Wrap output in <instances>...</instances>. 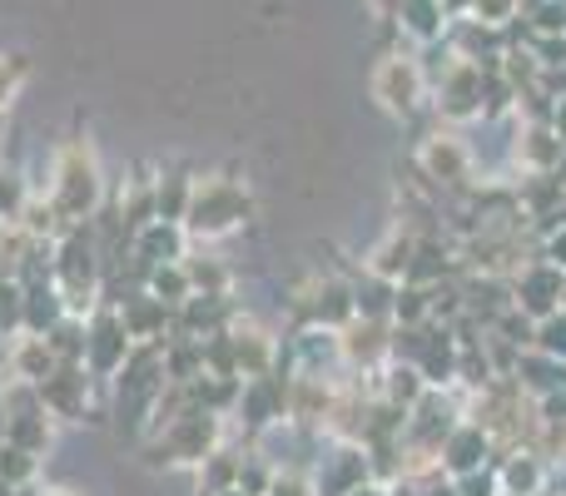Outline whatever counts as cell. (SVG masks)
Returning a JSON list of instances; mask_svg holds the SVG:
<instances>
[{
  "label": "cell",
  "instance_id": "obj_15",
  "mask_svg": "<svg viewBox=\"0 0 566 496\" xmlns=\"http://www.w3.org/2000/svg\"><path fill=\"white\" fill-rule=\"evenodd\" d=\"M562 283H566V268L557 263H532V268H522L517 278V308L527 313V318H547V313L562 308Z\"/></svg>",
  "mask_w": 566,
  "mask_h": 496
},
{
  "label": "cell",
  "instance_id": "obj_13",
  "mask_svg": "<svg viewBox=\"0 0 566 496\" xmlns=\"http://www.w3.org/2000/svg\"><path fill=\"white\" fill-rule=\"evenodd\" d=\"M229 348H234V372L239 382H254V378H269L279 362V342L274 333L264 328L259 318H249V313H239L234 323H229Z\"/></svg>",
  "mask_w": 566,
  "mask_h": 496
},
{
  "label": "cell",
  "instance_id": "obj_35",
  "mask_svg": "<svg viewBox=\"0 0 566 496\" xmlns=\"http://www.w3.org/2000/svg\"><path fill=\"white\" fill-rule=\"evenodd\" d=\"M452 487H458V496H502V487H497V467L492 472H468V477H458L452 482Z\"/></svg>",
  "mask_w": 566,
  "mask_h": 496
},
{
  "label": "cell",
  "instance_id": "obj_31",
  "mask_svg": "<svg viewBox=\"0 0 566 496\" xmlns=\"http://www.w3.org/2000/svg\"><path fill=\"white\" fill-rule=\"evenodd\" d=\"M532 348L547 352V358H557V362H566V313L562 308L547 313V318L532 328Z\"/></svg>",
  "mask_w": 566,
  "mask_h": 496
},
{
  "label": "cell",
  "instance_id": "obj_29",
  "mask_svg": "<svg viewBox=\"0 0 566 496\" xmlns=\"http://www.w3.org/2000/svg\"><path fill=\"white\" fill-rule=\"evenodd\" d=\"M35 472H40V457H30L15 442H0V482L25 492V487H35Z\"/></svg>",
  "mask_w": 566,
  "mask_h": 496
},
{
  "label": "cell",
  "instance_id": "obj_40",
  "mask_svg": "<svg viewBox=\"0 0 566 496\" xmlns=\"http://www.w3.org/2000/svg\"><path fill=\"white\" fill-rule=\"evenodd\" d=\"M35 496H80V492H70V487H50V492H35Z\"/></svg>",
  "mask_w": 566,
  "mask_h": 496
},
{
  "label": "cell",
  "instance_id": "obj_20",
  "mask_svg": "<svg viewBox=\"0 0 566 496\" xmlns=\"http://www.w3.org/2000/svg\"><path fill=\"white\" fill-rule=\"evenodd\" d=\"M562 155H566V145L552 135L547 119H527V125H522V135H517V165L527 169V175H552V169L562 165Z\"/></svg>",
  "mask_w": 566,
  "mask_h": 496
},
{
  "label": "cell",
  "instance_id": "obj_23",
  "mask_svg": "<svg viewBox=\"0 0 566 496\" xmlns=\"http://www.w3.org/2000/svg\"><path fill=\"white\" fill-rule=\"evenodd\" d=\"M244 462H249V452H239V447H219L214 457L199 467V496H214V492H229V487H239V477H244Z\"/></svg>",
  "mask_w": 566,
  "mask_h": 496
},
{
  "label": "cell",
  "instance_id": "obj_38",
  "mask_svg": "<svg viewBox=\"0 0 566 496\" xmlns=\"http://www.w3.org/2000/svg\"><path fill=\"white\" fill-rule=\"evenodd\" d=\"M348 496H392L388 487H378V482H363V487H353Z\"/></svg>",
  "mask_w": 566,
  "mask_h": 496
},
{
  "label": "cell",
  "instance_id": "obj_34",
  "mask_svg": "<svg viewBox=\"0 0 566 496\" xmlns=\"http://www.w3.org/2000/svg\"><path fill=\"white\" fill-rule=\"evenodd\" d=\"M269 496H318V487H313V477L303 467H274Z\"/></svg>",
  "mask_w": 566,
  "mask_h": 496
},
{
  "label": "cell",
  "instance_id": "obj_7",
  "mask_svg": "<svg viewBox=\"0 0 566 496\" xmlns=\"http://www.w3.org/2000/svg\"><path fill=\"white\" fill-rule=\"evenodd\" d=\"M308 328H323V333H343L353 318H358V298L343 278H313L298 288V303H293Z\"/></svg>",
  "mask_w": 566,
  "mask_h": 496
},
{
  "label": "cell",
  "instance_id": "obj_37",
  "mask_svg": "<svg viewBox=\"0 0 566 496\" xmlns=\"http://www.w3.org/2000/svg\"><path fill=\"white\" fill-rule=\"evenodd\" d=\"M398 6H402V0H368V10L378 20H398Z\"/></svg>",
  "mask_w": 566,
  "mask_h": 496
},
{
  "label": "cell",
  "instance_id": "obj_44",
  "mask_svg": "<svg viewBox=\"0 0 566 496\" xmlns=\"http://www.w3.org/2000/svg\"><path fill=\"white\" fill-rule=\"evenodd\" d=\"M562 442H566V422H562Z\"/></svg>",
  "mask_w": 566,
  "mask_h": 496
},
{
  "label": "cell",
  "instance_id": "obj_2",
  "mask_svg": "<svg viewBox=\"0 0 566 496\" xmlns=\"http://www.w3.org/2000/svg\"><path fill=\"white\" fill-rule=\"evenodd\" d=\"M50 273H55V288L65 298L70 318H90L105 303V253H99L95 219L65 229L50 244Z\"/></svg>",
  "mask_w": 566,
  "mask_h": 496
},
{
  "label": "cell",
  "instance_id": "obj_10",
  "mask_svg": "<svg viewBox=\"0 0 566 496\" xmlns=\"http://www.w3.org/2000/svg\"><path fill=\"white\" fill-rule=\"evenodd\" d=\"M185 253H189V234H185V224H169V219H155V224H145L135 239H129V258H125V268H129V278L145 283L149 273L165 268V263H185Z\"/></svg>",
  "mask_w": 566,
  "mask_h": 496
},
{
  "label": "cell",
  "instance_id": "obj_32",
  "mask_svg": "<svg viewBox=\"0 0 566 496\" xmlns=\"http://www.w3.org/2000/svg\"><path fill=\"white\" fill-rule=\"evenodd\" d=\"M517 15H522V0H472L468 6V20L492 25V30H507Z\"/></svg>",
  "mask_w": 566,
  "mask_h": 496
},
{
  "label": "cell",
  "instance_id": "obj_11",
  "mask_svg": "<svg viewBox=\"0 0 566 496\" xmlns=\"http://www.w3.org/2000/svg\"><path fill=\"white\" fill-rule=\"evenodd\" d=\"M438 95V115L462 125V119H482V105H488V70L472 65V60H458L448 75L432 85Z\"/></svg>",
  "mask_w": 566,
  "mask_h": 496
},
{
  "label": "cell",
  "instance_id": "obj_27",
  "mask_svg": "<svg viewBox=\"0 0 566 496\" xmlns=\"http://www.w3.org/2000/svg\"><path fill=\"white\" fill-rule=\"evenodd\" d=\"M45 342L60 362H85V318H70L65 313V318L45 333Z\"/></svg>",
  "mask_w": 566,
  "mask_h": 496
},
{
  "label": "cell",
  "instance_id": "obj_28",
  "mask_svg": "<svg viewBox=\"0 0 566 496\" xmlns=\"http://www.w3.org/2000/svg\"><path fill=\"white\" fill-rule=\"evenodd\" d=\"M25 333V298H20V283L15 278H0V348Z\"/></svg>",
  "mask_w": 566,
  "mask_h": 496
},
{
  "label": "cell",
  "instance_id": "obj_21",
  "mask_svg": "<svg viewBox=\"0 0 566 496\" xmlns=\"http://www.w3.org/2000/svg\"><path fill=\"white\" fill-rule=\"evenodd\" d=\"M363 482H373L368 477V452L343 442V447L328 457V467L313 477V487H318V496H348L353 487H363Z\"/></svg>",
  "mask_w": 566,
  "mask_h": 496
},
{
  "label": "cell",
  "instance_id": "obj_26",
  "mask_svg": "<svg viewBox=\"0 0 566 496\" xmlns=\"http://www.w3.org/2000/svg\"><path fill=\"white\" fill-rule=\"evenodd\" d=\"M185 273L195 293H229L234 288V273L214 258V253H185Z\"/></svg>",
  "mask_w": 566,
  "mask_h": 496
},
{
  "label": "cell",
  "instance_id": "obj_16",
  "mask_svg": "<svg viewBox=\"0 0 566 496\" xmlns=\"http://www.w3.org/2000/svg\"><path fill=\"white\" fill-rule=\"evenodd\" d=\"M55 368H60V358L50 352L45 333H20V338L6 348V372H10V382H25V388H35V382H45Z\"/></svg>",
  "mask_w": 566,
  "mask_h": 496
},
{
  "label": "cell",
  "instance_id": "obj_22",
  "mask_svg": "<svg viewBox=\"0 0 566 496\" xmlns=\"http://www.w3.org/2000/svg\"><path fill=\"white\" fill-rule=\"evenodd\" d=\"M412 249H418V239L402 234V229H392V234L368 253V273H373V278H382V283H402V278H408Z\"/></svg>",
  "mask_w": 566,
  "mask_h": 496
},
{
  "label": "cell",
  "instance_id": "obj_36",
  "mask_svg": "<svg viewBox=\"0 0 566 496\" xmlns=\"http://www.w3.org/2000/svg\"><path fill=\"white\" fill-rule=\"evenodd\" d=\"M547 125H552V135H557V139H562V145H566V99H557V105H552Z\"/></svg>",
  "mask_w": 566,
  "mask_h": 496
},
{
  "label": "cell",
  "instance_id": "obj_24",
  "mask_svg": "<svg viewBox=\"0 0 566 496\" xmlns=\"http://www.w3.org/2000/svg\"><path fill=\"white\" fill-rule=\"evenodd\" d=\"M189 194H195V175H185V169H175V175L155 179V214L169 219V224H185Z\"/></svg>",
  "mask_w": 566,
  "mask_h": 496
},
{
  "label": "cell",
  "instance_id": "obj_39",
  "mask_svg": "<svg viewBox=\"0 0 566 496\" xmlns=\"http://www.w3.org/2000/svg\"><path fill=\"white\" fill-rule=\"evenodd\" d=\"M0 442H6V388H0Z\"/></svg>",
  "mask_w": 566,
  "mask_h": 496
},
{
  "label": "cell",
  "instance_id": "obj_42",
  "mask_svg": "<svg viewBox=\"0 0 566 496\" xmlns=\"http://www.w3.org/2000/svg\"><path fill=\"white\" fill-rule=\"evenodd\" d=\"M214 496H249V492H239V487H229V492H214Z\"/></svg>",
  "mask_w": 566,
  "mask_h": 496
},
{
  "label": "cell",
  "instance_id": "obj_3",
  "mask_svg": "<svg viewBox=\"0 0 566 496\" xmlns=\"http://www.w3.org/2000/svg\"><path fill=\"white\" fill-rule=\"evenodd\" d=\"M249 214H254V199L234 175H205L195 179V194H189L185 234L199 244H214V239L234 234L239 224H249Z\"/></svg>",
  "mask_w": 566,
  "mask_h": 496
},
{
  "label": "cell",
  "instance_id": "obj_12",
  "mask_svg": "<svg viewBox=\"0 0 566 496\" xmlns=\"http://www.w3.org/2000/svg\"><path fill=\"white\" fill-rule=\"evenodd\" d=\"M338 352H343V368L368 372V378L382 372L392 362V318H353L338 333Z\"/></svg>",
  "mask_w": 566,
  "mask_h": 496
},
{
  "label": "cell",
  "instance_id": "obj_25",
  "mask_svg": "<svg viewBox=\"0 0 566 496\" xmlns=\"http://www.w3.org/2000/svg\"><path fill=\"white\" fill-rule=\"evenodd\" d=\"M139 288H145L149 298H159V303H165L169 313H175V308H185V303L195 298V288H189V273H185V263H165V268H155L145 283H139Z\"/></svg>",
  "mask_w": 566,
  "mask_h": 496
},
{
  "label": "cell",
  "instance_id": "obj_43",
  "mask_svg": "<svg viewBox=\"0 0 566 496\" xmlns=\"http://www.w3.org/2000/svg\"><path fill=\"white\" fill-rule=\"evenodd\" d=\"M562 313H566V283H562Z\"/></svg>",
  "mask_w": 566,
  "mask_h": 496
},
{
  "label": "cell",
  "instance_id": "obj_41",
  "mask_svg": "<svg viewBox=\"0 0 566 496\" xmlns=\"http://www.w3.org/2000/svg\"><path fill=\"white\" fill-rule=\"evenodd\" d=\"M552 80H557V95H566V70H557V75H552Z\"/></svg>",
  "mask_w": 566,
  "mask_h": 496
},
{
  "label": "cell",
  "instance_id": "obj_6",
  "mask_svg": "<svg viewBox=\"0 0 566 496\" xmlns=\"http://www.w3.org/2000/svg\"><path fill=\"white\" fill-rule=\"evenodd\" d=\"M129 352H135V342H129L115 303H99V308L85 318V372L95 382H115L119 372H125Z\"/></svg>",
  "mask_w": 566,
  "mask_h": 496
},
{
  "label": "cell",
  "instance_id": "obj_1",
  "mask_svg": "<svg viewBox=\"0 0 566 496\" xmlns=\"http://www.w3.org/2000/svg\"><path fill=\"white\" fill-rule=\"evenodd\" d=\"M50 209L60 214V224L75 229L90 224V219L105 209V169H99V155L85 135H70L65 145L50 159Z\"/></svg>",
  "mask_w": 566,
  "mask_h": 496
},
{
  "label": "cell",
  "instance_id": "obj_17",
  "mask_svg": "<svg viewBox=\"0 0 566 496\" xmlns=\"http://www.w3.org/2000/svg\"><path fill=\"white\" fill-rule=\"evenodd\" d=\"M488 457H492L488 432H482L478 422H468V418H462L458 428L448 432V442H442V472H452V477H468V472H478Z\"/></svg>",
  "mask_w": 566,
  "mask_h": 496
},
{
  "label": "cell",
  "instance_id": "obj_33",
  "mask_svg": "<svg viewBox=\"0 0 566 496\" xmlns=\"http://www.w3.org/2000/svg\"><path fill=\"white\" fill-rule=\"evenodd\" d=\"M25 80H30V60L25 55H0V115L10 109V99L20 95Z\"/></svg>",
  "mask_w": 566,
  "mask_h": 496
},
{
  "label": "cell",
  "instance_id": "obj_30",
  "mask_svg": "<svg viewBox=\"0 0 566 496\" xmlns=\"http://www.w3.org/2000/svg\"><path fill=\"white\" fill-rule=\"evenodd\" d=\"M25 204H30L25 175H20V169H6V165H0V224H20Z\"/></svg>",
  "mask_w": 566,
  "mask_h": 496
},
{
  "label": "cell",
  "instance_id": "obj_9",
  "mask_svg": "<svg viewBox=\"0 0 566 496\" xmlns=\"http://www.w3.org/2000/svg\"><path fill=\"white\" fill-rule=\"evenodd\" d=\"M418 169L428 184L438 189H468L472 184V149L462 135H452V129H432L428 139H422L418 149Z\"/></svg>",
  "mask_w": 566,
  "mask_h": 496
},
{
  "label": "cell",
  "instance_id": "obj_18",
  "mask_svg": "<svg viewBox=\"0 0 566 496\" xmlns=\"http://www.w3.org/2000/svg\"><path fill=\"white\" fill-rule=\"evenodd\" d=\"M398 25H402V35H412L422 50H428V45H438V40H448L452 10H448V0H402Z\"/></svg>",
  "mask_w": 566,
  "mask_h": 496
},
{
  "label": "cell",
  "instance_id": "obj_5",
  "mask_svg": "<svg viewBox=\"0 0 566 496\" xmlns=\"http://www.w3.org/2000/svg\"><path fill=\"white\" fill-rule=\"evenodd\" d=\"M368 89H373V99H378V109H388V115H398V119H412L418 105L428 99L422 60L408 55V50H392V55H382L378 65H373Z\"/></svg>",
  "mask_w": 566,
  "mask_h": 496
},
{
  "label": "cell",
  "instance_id": "obj_19",
  "mask_svg": "<svg viewBox=\"0 0 566 496\" xmlns=\"http://www.w3.org/2000/svg\"><path fill=\"white\" fill-rule=\"evenodd\" d=\"M552 467L537 457V452H512V457H497V487L502 496H547Z\"/></svg>",
  "mask_w": 566,
  "mask_h": 496
},
{
  "label": "cell",
  "instance_id": "obj_4",
  "mask_svg": "<svg viewBox=\"0 0 566 496\" xmlns=\"http://www.w3.org/2000/svg\"><path fill=\"white\" fill-rule=\"evenodd\" d=\"M224 447V418L209 408H189L185 418H175L169 428H159L145 447L149 467H205L214 452Z\"/></svg>",
  "mask_w": 566,
  "mask_h": 496
},
{
  "label": "cell",
  "instance_id": "obj_14",
  "mask_svg": "<svg viewBox=\"0 0 566 496\" xmlns=\"http://www.w3.org/2000/svg\"><path fill=\"white\" fill-rule=\"evenodd\" d=\"M109 303H115V313H119V323H125V333H129V342H135V348L169 338V318H175V313H169L159 298H149L145 288L125 293V298H109Z\"/></svg>",
  "mask_w": 566,
  "mask_h": 496
},
{
  "label": "cell",
  "instance_id": "obj_8",
  "mask_svg": "<svg viewBox=\"0 0 566 496\" xmlns=\"http://www.w3.org/2000/svg\"><path fill=\"white\" fill-rule=\"evenodd\" d=\"M35 398L55 422H85L90 398H95V378L85 372V362H60L45 382H35Z\"/></svg>",
  "mask_w": 566,
  "mask_h": 496
}]
</instances>
